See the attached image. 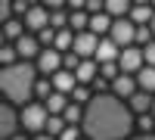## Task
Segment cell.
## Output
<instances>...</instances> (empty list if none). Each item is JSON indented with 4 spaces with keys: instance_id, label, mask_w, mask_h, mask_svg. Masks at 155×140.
<instances>
[{
    "instance_id": "cell-35",
    "label": "cell",
    "mask_w": 155,
    "mask_h": 140,
    "mask_svg": "<svg viewBox=\"0 0 155 140\" xmlns=\"http://www.w3.org/2000/svg\"><path fill=\"white\" fill-rule=\"evenodd\" d=\"M12 140H28V137H25V134H16V137H12Z\"/></svg>"
},
{
    "instance_id": "cell-17",
    "label": "cell",
    "mask_w": 155,
    "mask_h": 140,
    "mask_svg": "<svg viewBox=\"0 0 155 140\" xmlns=\"http://www.w3.org/2000/svg\"><path fill=\"white\" fill-rule=\"evenodd\" d=\"M134 78H137V90L155 97V69H152V66H143V69L134 75Z\"/></svg>"
},
{
    "instance_id": "cell-5",
    "label": "cell",
    "mask_w": 155,
    "mask_h": 140,
    "mask_svg": "<svg viewBox=\"0 0 155 140\" xmlns=\"http://www.w3.org/2000/svg\"><path fill=\"white\" fill-rule=\"evenodd\" d=\"M22 25H25V31H44V28H50V12H47V6H41V3H31L28 6V12H25V19H22Z\"/></svg>"
},
{
    "instance_id": "cell-12",
    "label": "cell",
    "mask_w": 155,
    "mask_h": 140,
    "mask_svg": "<svg viewBox=\"0 0 155 140\" xmlns=\"http://www.w3.org/2000/svg\"><path fill=\"white\" fill-rule=\"evenodd\" d=\"M118 56H121V50L115 47V41H109V37H99V47H96V53H93V62H96V66L118 62Z\"/></svg>"
},
{
    "instance_id": "cell-28",
    "label": "cell",
    "mask_w": 155,
    "mask_h": 140,
    "mask_svg": "<svg viewBox=\"0 0 155 140\" xmlns=\"http://www.w3.org/2000/svg\"><path fill=\"white\" fill-rule=\"evenodd\" d=\"M59 140H81V128H74V125H65V131L59 134Z\"/></svg>"
},
{
    "instance_id": "cell-21",
    "label": "cell",
    "mask_w": 155,
    "mask_h": 140,
    "mask_svg": "<svg viewBox=\"0 0 155 140\" xmlns=\"http://www.w3.org/2000/svg\"><path fill=\"white\" fill-rule=\"evenodd\" d=\"M81 118H84V106H78V103H68L65 112H62V121L74 125V128H81Z\"/></svg>"
},
{
    "instance_id": "cell-31",
    "label": "cell",
    "mask_w": 155,
    "mask_h": 140,
    "mask_svg": "<svg viewBox=\"0 0 155 140\" xmlns=\"http://www.w3.org/2000/svg\"><path fill=\"white\" fill-rule=\"evenodd\" d=\"M6 19H12V6H9V0H0V25Z\"/></svg>"
},
{
    "instance_id": "cell-15",
    "label": "cell",
    "mask_w": 155,
    "mask_h": 140,
    "mask_svg": "<svg viewBox=\"0 0 155 140\" xmlns=\"http://www.w3.org/2000/svg\"><path fill=\"white\" fill-rule=\"evenodd\" d=\"M152 16H155L152 3H130V12H127V19H130L137 28H140V25H149V22H152Z\"/></svg>"
},
{
    "instance_id": "cell-10",
    "label": "cell",
    "mask_w": 155,
    "mask_h": 140,
    "mask_svg": "<svg viewBox=\"0 0 155 140\" xmlns=\"http://www.w3.org/2000/svg\"><path fill=\"white\" fill-rule=\"evenodd\" d=\"M109 94H112V97H118L121 103H127V100L137 94V78H134V75H124V72H121L118 78L109 84Z\"/></svg>"
},
{
    "instance_id": "cell-3",
    "label": "cell",
    "mask_w": 155,
    "mask_h": 140,
    "mask_svg": "<svg viewBox=\"0 0 155 140\" xmlns=\"http://www.w3.org/2000/svg\"><path fill=\"white\" fill-rule=\"evenodd\" d=\"M19 125H22L25 131H31V134H44V125H47V109H44V103H28V106H22Z\"/></svg>"
},
{
    "instance_id": "cell-19",
    "label": "cell",
    "mask_w": 155,
    "mask_h": 140,
    "mask_svg": "<svg viewBox=\"0 0 155 140\" xmlns=\"http://www.w3.org/2000/svg\"><path fill=\"white\" fill-rule=\"evenodd\" d=\"M102 6H106L109 19H127V12H130V3H127V0H102Z\"/></svg>"
},
{
    "instance_id": "cell-14",
    "label": "cell",
    "mask_w": 155,
    "mask_h": 140,
    "mask_svg": "<svg viewBox=\"0 0 155 140\" xmlns=\"http://www.w3.org/2000/svg\"><path fill=\"white\" fill-rule=\"evenodd\" d=\"M96 75H99V66H96V62H93V59H81V66L74 69V81L84 84V87H90Z\"/></svg>"
},
{
    "instance_id": "cell-30",
    "label": "cell",
    "mask_w": 155,
    "mask_h": 140,
    "mask_svg": "<svg viewBox=\"0 0 155 140\" xmlns=\"http://www.w3.org/2000/svg\"><path fill=\"white\" fill-rule=\"evenodd\" d=\"M9 6H12V16H22V19H25V12H28L31 3H25V0H12Z\"/></svg>"
},
{
    "instance_id": "cell-16",
    "label": "cell",
    "mask_w": 155,
    "mask_h": 140,
    "mask_svg": "<svg viewBox=\"0 0 155 140\" xmlns=\"http://www.w3.org/2000/svg\"><path fill=\"white\" fill-rule=\"evenodd\" d=\"M50 84H53V90H56V94H65V97H68V94L74 90V84H78V81H74V75H71V72L59 69L53 78H50Z\"/></svg>"
},
{
    "instance_id": "cell-37",
    "label": "cell",
    "mask_w": 155,
    "mask_h": 140,
    "mask_svg": "<svg viewBox=\"0 0 155 140\" xmlns=\"http://www.w3.org/2000/svg\"><path fill=\"white\" fill-rule=\"evenodd\" d=\"M3 44H6V41H3V34H0V47H3Z\"/></svg>"
},
{
    "instance_id": "cell-29",
    "label": "cell",
    "mask_w": 155,
    "mask_h": 140,
    "mask_svg": "<svg viewBox=\"0 0 155 140\" xmlns=\"http://www.w3.org/2000/svg\"><path fill=\"white\" fill-rule=\"evenodd\" d=\"M143 62H146V66H152V69H155V41L143 47Z\"/></svg>"
},
{
    "instance_id": "cell-18",
    "label": "cell",
    "mask_w": 155,
    "mask_h": 140,
    "mask_svg": "<svg viewBox=\"0 0 155 140\" xmlns=\"http://www.w3.org/2000/svg\"><path fill=\"white\" fill-rule=\"evenodd\" d=\"M68 103H71V100H68L65 94H56V90H53V94L47 97L44 109H47V115H62V112H65V106H68Z\"/></svg>"
},
{
    "instance_id": "cell-33",
    "label": "cell",
    "mask_w": 155,
    "mask_h": 140,
    "mask_svg": "<svg viewBox=\"0 0 155 140\" xmlns=\"http://www.w3.org/2000/svg\"><path fill=\"white\" fill-rule=\"evenodd\" d=\"M34 140H56V137H50V134H34Z\"/></svg>"
},
{
    "instance_id": "cell-20",
    "label": "cell",
    "mask_w": 155,
    "mask_h": 140,
    "mask_svg": "<svg viewBox=\"0 0 155 140\" xmlns=\"http://www.w3.org/2000/svg\"><path fill=\"white\" fill-rule=\"evenodd\" d=\"M0 34H3V41H19V37L25 34L22 19H6L3 25H0Z\"/></svg>"
},
{
    "instance_id": "cell-4",
    "label": "cell",
    "mask_w": 155,
    "mask_h": 140,
    "mask_svg": "<svg viewBox=\"0 0 155 140\" xmlns=\"http://www.w3.org/2000/svg\"><path fill=\"white\" fill-rule=\"evenodd\" d=\"M134 34H137V25H134L130 19H112L109 41H115V47H118V50L134 47Z\"/></svg>"
},
{
    "instance_id": "cell-9",
    "label": "cell",
    "mask_w": 155,
    "mask_h": 140,
    "mask_svg": "<svg viewBox=\"0 0 155 140\" xmlns=\"http://www.w3.org/2000/svg\"><path fill=\"white\" fill-rule=\"evenodd\" d=\"M34 69L41 72V75H47V78H53V75L62 69V53H56L53 47H47V50H41V56H37V62H34Z\"/></svg>"
},
{
    "instance_id": "cell-6",
    "label": "cell",
    "mask_w": 155,
    "mask_h": 140,
    "mask_svg": "<svg viewBox=\"0 0 155 140\" xmlns=\"http://www.w3.org/2000/svg\"><path fill=\"white\" fill-rule=\"evenodd\" d=\"M96 47H99V37H96V34H90V31H81V34H74L71 53H74L78 59H93Z\"/></svg>"
},
{
    "instance_id": "cell-25",
    "label": "cell",
    "mask_w": 155,
    "mask_h": 140,
    "mask_svg": "<svg viewBox=\"0 0 155 140\" xmlns=\"http://www.w3.org/2000/svg\"><path fill=\"white\" fill-rule=\"evenodd\" d=\"M50 94H53V84H50V78H37V81H34V97L41 100V103H47Z\"/></svg>"
},
{
    "instance_id": "cell-11",
    "label": "cell",
    "mask_w": 155,
    "mask_h": 140,
    "mask_svg": "<svg viewBox=\"0 0 155 140\" xmlns=\"http://www.w3.org/2000/svg\"><path fill=\"white\" fill-rule=\"evenodd\" d=\"M12 47H16V53H19V62H31V59H37V56H41V44H37V34H28V31H25L19 41L12 44Z\"/></svg>"
},
{
    "instance_id": "cell-38",
    "label": "cell",
    "mask_w": 155,
    "mask_h": 140,
    "mask_svg": "<svg viewBox=\"0 0 155 140\" xmlns=\"http://www.w3.org/2000/svg\"><path fill=\"white\" fill-rule=\"evenodd\" d=\"M81 140H84V137H81Z\"/></svg>"
},
{
    "instance_id": "cell-24",
    "label": "cell",
    "mask_w": 155,
    "mask_h": 140,
    "mask_svg": "<svg viewBox=\"0 0 155 140\" xmlns=\"http://www.w3.org/2000/svg\"><path fill=\"white\" fill-rule=\"evenodd\" d=\"M90 100H93V90H90V87H84V84H74V90H71V103L87 106Z\"/></svg>"
},
{
    "instance_id": "cell-2",
    "label": "cell",
    "mask_w": 155,
    "mask_h": 140,
    "mask_svg": "<svg viewBox=\"0 0 155 140\" xmlns=\"http://www.w3.org/2000/svg\"><path fill=\"white\" fill-rule=\"evenodd\" d=\"M34 81H37V69L34 62H16V66L0 69V94L9 103H31L34 97Z\"/></svg>"
},
{
    "instance_id": "cell-8",
    "label": "cell",
    "mask_w": 155,
    "mask_h": 140,
    "mask_svg": "<svg viewBox=\"0 0 155 140\" xmlns=\"http://www.w3.org/2000/svg\"><path fill=\"white\" fill-rule=\"evenodd\" d=\"M143 66H146V62H143V50H140V47H124V50H121L118 69H121L124 75H137Z\"/></svg>"
},
{
    "instance_id": "cell-22",
    "label": "cell",
    "mask_w": 155,
    "mask_h": 140,
    "mask_svg": "<svg viewBox=\"0 0 155 140\" xmlns=\"http://www.w3.org/2000/svg\"><path fill=\"white\" fill-rule=\"evenodd\" d=\"M65 131V121H62V115H47V125H44V134H50V137H56L59 140V134Z\"/></svg>"
},
{
    "instance_id": "cell-34",
    "label": "cell",
    "mask_w": 155,
    "mask_h": 140,
    "mask_svg": "<svg viewBox=\"0 0 155 140\" xmlns=\"http://www.w3.org/2000/svg\"><path fill=\"white\" fill-rule=\"evenodd\" d=\"M149 31H152V37H155V16H152V22H149Z\"/></svg>"
},
{
    "instance_id": "cell-27",
    "label": "cell",
    "mask_w": 155,
    "mask_h": 140,
    "mask_svg": "<svg viewBox=\"0 0 155 140\" xmlns=\"http://www.w3.org/2000/svg\"><path fill=\"white\" fill-rule=\"evenodd\" d=\"M118 75H121V69H118V62H106V66H99V78H106L109 84H112L115 78H118Z\"/></svg>"
},
{
    "instance_id": "cell-1",
    "label": "cell",
    "mask_w": 155,
    "mask_h": 140,
    "mask_svg": "<svg viewBox=\"0 0 155 140\" xmlns=\"http://www.w3.org/2000/svg\"><path fill=\"white\" fill-rule=\"evenodd\" d=\"M130 131H134V115L127 103H121L118 97L102 94L84 106V118H81L84 140H127Z\"/></svg>"
},
{
    "instance_id": "cell-13",
    "label": "cell",
    "mask_w": 155,
    "mask_h": 140,
    "mask_svg": "<svg viewBox=\"0 0 155 140\" xmlns=\"http://www.w3.org/2000/svg\"><path fill=\"white\" fill-rule=\"evenodd\" d=\"M152 100H155V97H149V94H143V90H137L130 100H127L130 115H134V118H137V115H149V112H152Z\"/></svg>"
},
{
    "instance_id": "cell-26",
    "label": "cell",
    "mask_w": 155,
    "mask_h": 140,
    "mask_svg": "<svg viewBox=\"0 0 155 140\" xmlns=\"http://www.w3.org/2000/svg\"><path fill=\"white\" fill-rule=\"evenodd\" d=\"M134 128H140V134H155V118H152V112H149V115H137V118H134Z\"/></svg>"
},
{
    "instance_id": "cell-7",
    "label": "cell",
    "mask_w": 155,
    "mask_h": 140,
    "mask_svg": "<svg viewBox=\"0 0 155 140\" xmlns=\"http://www.w3.org/2000/svg\"><path fill=\"white\" fill-rule=\"evenodd\" d=\"M19 134V115L9 103H0V140H12Z\"/></svg>"
},
{
    "instance_id": "cell-23",
    "label": "cell",
    "mask_w": 155,
    "mask_h": 140,
    "mask_svg": "<svg viewBox=\"0 0 155 140\" xmlns=\"http://www.w3.org/2000/svg\"><path fill=\"white\" fill-rule=\"evenodd\" d=\"M19 62V53H16V47L12 44H3L0 47V69H6V66H16Z\"/></svg>"
},
{
    "instance_id": "cell-36",
    "label": "cell",
    "mask_w": 155,
    "mask_h": 140,
    "mask_svg": "<svg viewBox=\"0 0 155 140\" xmlns=\"http://www.w3.org/2000/svg\"><path fill=\"white\" fill-rule=\"evenodd\" d=\"M152 118H155V100H152Z\"/></svg>"
},
{
    "instance_id": "cell-32",
    "label": "cell",
    "mask_w": 155,
    "mask_h": 140,
    "mask_svg": "<svg viewBox=\"0 0 155 140\" xmlns=\"http://www.w3.org/2000/svg\"><path fill=\"white\" fill-rule=\"evenodd\" d=\"M130 140H155V134H140V137H130Z\"/></svg>"
}]
</instances>
